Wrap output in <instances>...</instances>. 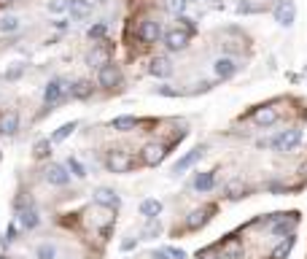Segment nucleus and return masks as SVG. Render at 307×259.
Masks as SVG:
<instances>
[{"mask_svg": "<svg viewBox=\"0 0 307 259\" xmlns=\"http://www.w3.org/2000/svg\"><path fill=\"white\" fill-rule=\"evenodd\" d=\"M19 30V19L17 17H3L0 19V33H17Z\"/></svg>", "mask_w": 307, "mask_h": 259, "instance_id": "obj_28", "label": "nucleus"}, {"mask_svg": "<svg viewBox=\"0 0 307 259\" xmlns=\"http://www.w3.org/2000/svg\"><path fill=\"white\" fill-rule=\"evenodd\" d=\"M164 11L172 14V17H180L186 11V0H164Z\"/></svg>", "mask_w": 307, "mask_h": 259, "instance_id": "obj_25", "label": "nucleus"}, {"mask_svg": "<svg viewBox=\"0 0 307 259\" xmlns=\"http://www.w3.org/2000/svg\"><path fill=\"white\" fill-rule=\"evenodd\" d=\"M221 251L226 254V259H237L240 256V243L237 240H229V243H224Z\"/></svg>", "mask_w": 307, "mask_h": 259, "instance_id": "obj_31", "label": "nucleus"}, {"mask_svg": "<svg viewBox=\"0 0 307 259\" xmlns=\"http://www.w3.org/2000/svg\"><path fill=\"white\" fill-rule=\"evenodd\" d=\"M299 222V214H278L275 216V224H272V232L275 235H294L291 230L296 227Z\"/></svg>", "mask_w": 307, "mask_h": 259, "instance_id": "obj_6", "label": "nucleus"}, {"mask_svg": "<svg viewBox=\"0 0 307 259\" xmlns=\"http://www.w3.org/2000/svg\"><path fill=\"white\" fill-rule=\"evenodd\" d=\"M70 17H76V19H81V17H86V14L92 11V3L89 0H70Z\"/></svg>", "mask_w": 307, "mask_h": 259, "instance_id": "obj_20", "label": "nucleus"}, {"mask_svg": "<svg viewBox=\"0 0 307 259\" xmlns=\"http://www.w3.org/2000/svg\"><path fill=\"white\" fill-rule=\"evenodd\" d=\"M97 81H100V86H105V89H113V86H119V84H121V73H119V68H116L113 62L102 65V68L97 70Z\"/></svg>", "mask_w": 307, "mask_h": 259, "instance_id": "obj_4", "label": "nucleus"}, {"mask_svg": "<svg viewBox=\"0 0 307 259\" xmlns=\"http://www.w3.org/2000/svg\"><path fill=\"white\" fill-rule=\"evenodd\" d=\"M14 238H17V222H11V224H9V232H6V238L0 240V243H3V246H11V240H14Z\"/></svg>", "mask_w": 307, "mask_h": 259, "instance_id": "obj_35", "label": "nucleus"}, {"mask_svg": "<svg viewBox=\"0 0 307 259\" xmlns=\"http://www.w3.org/2000/svg\"><path fill=\"white\" fill-rule=\"evenodd\" d=\"M0 259H3V256H0Z\"/></svg>", "mask_w": 307, "mask_h": 259, "instance_id": "obj_41", "label": "nucleus"}, {"mask_svg": "<svg viewBox=\"0 0 307 259\" xmlns=\"http://www.w3.org/2000/svg\"><path fill=\"white\" fill-rule=\"evenodd\" d=\"M94 202H100V205H105V208H116V205H119V194H116L113 189L100 186V189L94 192Z\"/></svg>", "mask_w": 307, "mask_h": 259, "instance_id": "obj_14", "label": "nucleus"}, {"mask_svg": "<svg viewBox=\"0 0 307 259\" xmlns=\"http://www.w3.org/2000/svg\"><path fill=\"white\" fill-rule=\"evenodd\" d=\"M213 184H216V170H208V173H200V176H197L194 189L197 192H208V189H213Z\"/></svg>", "mask_w": 307, "mask_h": 259, "instance_id": "obj_19", "label": "nucleus"}, {"mask_svg": "<svg viewBox=\"0 0 307 259\" xmlns=\"http://www.w3.org/2000/svg\"><path fill=\"white\" fill-rule=\"evenodd\" d=\"M35 254H38V259H54V254H57V251H54L51 243H41Z\"/></svg>", "mask_w": 307, "mask_h": 259, "instance_id": "obj_32", "label": "nucleus"}, {"mask_svg": "<svg viewBox=\"0 0 307 259\" xmlns=\"http://www.w3.org/2000/svg\"><path fill=\"white\" fill-rule=\"evenodd\" d=\"M68 170L73 173L76 178H84V176H86V168H84V165L76 160V157H68Z\"/></svg>", "mask_w": 307, "mask_h": 259, "instance_id": "obj_30", "label": "nucleus"}, {"mask_svg": "<svg viewBox=\"0 0 307 259\" xmlns=\"http://www.w3.org/2000/svg\"><path fill=\"white\" fill-rule=\"evenodd\" d=\"M164 254H170L172 259H186V254H183V251H180V248H167V251H164Z\"/></svg>", "mask_w": 307, "mask_h": 259, "instance_id": "obj_37", "label": "nucleus"}, {"mask_svg": "<svg viewBox=\"0 0 307 259\" xmlns=\"http://www.w3.org/2000/svg\"><path fill=\"white\" fill-rule=\"evenodd\" d=\"M132 248H135V240H124L121 243V251H132Z\"/></svg>", "mask_w": 307, "mask_h": 259, "instance_id": "obj_38", "label": "nucleus"}, {"mask_svg": "<svg viewBox=\"0 0 307 259\" xmlns=\"http://www.w3.org/2000/svg\"><path fill=\"white\" fill-rule=\"evenodd\" d=\"M105 165H108L111 173H130L132 165H135V157H132L130 151H124V148H113V151L108 154Z\"/></svg>", "mask_w": 307, "mask_h": 259, "instance_id": "obj_1", "label": "nucleus"}, {"mask_svg": "<svg viewBox=\"0 0 307 259\" xmlns=\"http://www.w3.org/2000/svg\"><path fill=\"white\" fill-rule=\"evenodd\" d=\"M70 95L78 97V100H86V97L92 95V84L89 81H76L73 86H70Z\"/></svg>", "mask_w": 307, "mask_h": 259, "instance_id": "obj_24", "label": "nucleus"}, {"mask_svg": "<svg viewBox=\"0 0 307 259\" xmlns=\"http://www.w3.org/2000/svg\"><path fill=\"white\" fill-rule=\"evenodd\" d=\"M105 25H94V27H89V38H102V35H105Z\"/></svg>", "mask_w": 307, "mask_h": 259, "instance_id": "obj_36", "label": "nucleus"}, {"mask_svg": "<svg viewBox=\"0 0 307 259\" xmlns=\"http://www.w3.org/2000/svg\"><path fill=\"white\" fill-rule=\"evenodd\" d=\"M294 19H296V6L291 3V0H280L278 9H275V22L283 25V27H291Z\"/></svg>", "mask_w": 307, "mask_h": 259, "instance_id": "obj_5", "label": "nucleus"}, {"mask_svg": "<svg viewBox=\"0 0 307 259\" xmlns=\"http://www.w3.org/2000/svg\"><path fill=\"white\" fill-rule=\"evenodd\" d=\"M202 157V148H192V151H189L186 157H180V160L175 162V168H172V173H183L186 168H192V165L197 162Z\"/></svg>", "mask_w": 307, "mask_h": 259, "instance_id": "obj_17", "label": "nucleus"}, {"mask_svg": "<svg viewBox=\"0 0 307 259\" xmlns=\"http://www.w3.org/2000/svg\"><path fill=\"white\" fill-rule=\"evenodd\" d=\"M14 0H0V9H6V6H11Z\"/></svg>", "mask_w": 307, "mask_h": 259, "instance_id": "obj_40", "label": "nucleus"}, {"mask_svg": "<svg viewBox=\"0 0 307 259\" xmlns=\"http://www.w3.org/2000/svg\"><path fill=\"white\" fill-rule=\"evenodd\" d=\"M172 73V65H170V60L167 57H156V60H151V76H156V78H167Z\"/></svg>", "mask_w": 307, "mask_h": 259, "instance_id": "obj_16", "label": "nucleus"}, {"mask_svg": "<svg viewBox=\"0 0 307 259\" xmlns=\"http://www.w3.org/2000/svg\"><path fill=\"white\" fill-rule=\"evenodd\" d=\"M210 211H213V208H205V211H194V214L192 216H189V230H200V227L205 224V222H208V214H210Z\"/></svg>", "mask_w": 307, "mask_h": 259, "instance_id": "obj_23", "label": "nucleus"}, {"mask_svg": "<svg viewBox=\"0 0 307 259\" xmlns=\"http://www.w3.org/2000/svg\"><path fill=\"white\" fill-rule=\"evenodd\" d=\"M38 222H41V219H38V211L35 208H27L25 214H22V227H25V230H33V227H38Z\"/></svg>", "mask_w": 307, "mask_h": 259, "instance_id": "obj_27", "label": "nucleus"}, {"mask_svg": "<svg viewBox=\"0 0 307 259\" xmlns=\"http://www.w3.org/2000/svg\"><path fill=\"white\" fill-rule=\"evenodd\" d=\"M33 154H35V160H46V157L51 154V143H49V140H38L35 148H33Z\"/></svg>", "mask_w": 307, "mask_h": 259, "instance_id": "obj_29", "label": "nucleus"}, {"mask_svg": "<svg viewBox=\"0 0 307 259\" xmlns=\"http://www.w3.org/2000/svg\"><path fill=\"white\" fill-rule=\"evenodd\" d=\"M70 9V0H51L49 3V11L51 14H62V11H68Z\"/></svg>", "mask_w": 307, "mask_h": 259, "instance_id": "obj_33", "label": "nucleus"}, {"mask_svg": "<svg viewBox=\"0 0 307 259\" xmlns=\"http://www.w3.org/2000/svg\"><path fill=\"white\" fill-rule=\"evenodd\" d=\"M138 35H140V41H143V43H156L162 38V25H159V22H154V19H146L143 25H140Z\"/></svg>", "mask_w": 307, "mask_h": 259, "instance_id": "obj_8", "label": "nucleus"}, {"mask_svg": "<svg viewBox=\"0 0 307 259\" xmlns=\"http://www.w3.org/2000/svg\"><path fill=\"white\" fill-rule=\"evenodd\" d=\"M213 70H216L218 78H232L234 73H237V62H234L232 57H218L216 65H213Z\"/></svg>", "mask_w": 307, "mask_h": 259, "instance_id": "obj_13", "label": "nucleus"}, {"mask_svg": "<svg viewBox=\"0 0 307 259\" xmlns=\"http://www.w3.org/2000/svg\"><path fill=\"white\" fill-rule=\"evenodd\" d=\"M17 130H19V114L17 111L0 114V132H3V135H14Z\"/></svg>", "mask_w": 307, "mask_h": 259, "instance_id": "obj_12", "label": "nucleus"}, {"mask_svg": "<svg viewBox=\"0 0 307 259\" xmlns=\"http://www.w3.org/2000/svg\"><path fill=\"white\" fill-rule=\"evenodd\" d=\"M294 243H296V238L294 235H286L278 246H275V251H272V259H286L288 254H291V248H294Z\"/></svg>", "mask_w": 307, "mask_h": 259, "instance_id": "obj_18", "label": "nucleus"}, {"mask_svg": "<svg viewBox=\"0 0 307 259\" xmlns=\"http://www.w3.org/2000/svg\"><path fill=\"white\" fill-rule=\"evenodd\" d=\"M254 122L259 124V127H272V124L278 122V108H272V106L256 108V111H254Z\"/></svg>", "mask_w": 307, "mask_h": 259, "instance_id": "obj_10", "label": "nucleus"}, {"mask_svg": "<svg viewBox=\"0 0 307 259\" xmlns=\"http://www.w3.org/2000/svg\"><path fill=\"white\" fill-rule=\"evenodd\" d=\"M140 214H143L146 219H156L162 214V202L159 200H143L140 202Z\"/></svg>", "mask_w": 307, "mask_h": 259, "instance_id": "obj_21", "label": "nucleus"}, {"mask_svg": "<svg viewBox=\"0 0 307 259\" xmlns=\"http://www.w3.org/2000/svg\"><path fill=\"white\" fill-rule=\"evenodd\" d=\"M70 95V86L62 81V78H51L49 84H46V89H43V100H46V106H54V103H62Z\"/></svg>", "mask_w": 307, "mask_h": 259, "instance_id": "obj_2", "label": "nucleus"}, {"mask_svg": "<svg viewBox=\"0 0 307 259\" xmlns=\"http://www.w3.org/2000/svg\"><path fill=\"white\" fill-rule=\"evenodd\" d=\"M111 127L119 130V132H130V130L138 127V119H135V116H119V119H113Z\"/></svg>", "mask_w": 307, "mask_h": 259, "instance_id": "obj_22", "label": "nucleus"}, {"mask_svg": "<svg viewBox=\"0 0 307 259\" xmlns=\"http://www.w3.org/2000/svg\"><path fill=\"white\" fill-rule=\"evenodd\" d=\"M46 181L54 184V186H65L70 181V173L62 168V165H49V168H46Z\"/></svg>", "mask_w": 307, "mask_h": 259, "instance_id": "obj_11", "label": "nucleus"}, {"mask_svg": "<svg viewBox=\"0 0 307 259\" xmlns=\"http://www.w3.org/2000/svg\"><path fill=\"white\" fill-rule=\"evenodd\" d=\"M189 41H192V35L183 33V30H178V27L164 35V43H167V49H172V51H183L189 46Z\"/></svg>", "mask_w": 307, "mask_h": 259, "instance_id": "obj_9", "label": "nucleus"}, {"mask_svg": "<svg viewBox=\"0 0 307 259\" xmlns=\"http://www.w3.org/2000/svg\"><path fill=\"white\" fill-rule=\"evenodd\" d=\"M164 256H167L164 251H154V254H151V259H164Z\"/></svg>", "mask_w": 307, "mask_h": 259, "instance_id": "obj_39", "label": "nucleus"}, {"mask_svg": "<svg viewBox=\"0 0 307 259\" xmlns=\"http://www.w3.org/2000/svg\"><path fill=\"white\" fill-rule=\"evenodd\" d=\"M164 154H167V148H164L162 143H146L143 151H140V160L154 168V165H159L164 160Z\"/></svg>", "mask_w": 307, "mask_h": 259, "instance_id": "obj_7", "label": "nucleus"}, {"mask_svg": "<svg viewBox=\"0 0 307 259\" xmlns=\"http://www.w3.org/2000/svg\"><path fill=\"white\" fill-rule=\"evenodd\" d=\"M159 230H162V224L156 222V219H151V222H148V227L143 230V238H156V235H159Z\"/></svg>", "mask_w": 307, "mask_h": 259, "instance_id": "obj_34", "label": "nucleus"}, {"mask_svg": "<svg viewBox=\"0 0 307 259\" xmlns=\"http://www.w3.org/2000/svg\"><path fill=\"white\" fill-rule=\"evenodd\" d=\"M76 127H78V122H68V124H62V127L51 135V140H54V143H62V140H65V138L70 135V132L76 130Z\"/></svg>", "mask_w": 307, "mask_h": 259, "instance_id": "obj_26", "label": "nucleus"}, {"mask_svg": "<svg viewBox=\"0 0 307 259\" xmlns=\"http://www.w3.org/2000/svg\"><path fill=\"white\" fill-rule=\"evenodd\" d=\"M108 62H111V49H108V46H94L89 51V65L102 68V65H108Z\"/></svg>", "mask_w": 307, "mask_h": 259, "instance_id": "obj_15", "label": "nucleus"}, {"mask_svg": "<svg viewBox=\"0 0 307 259\" xmlns=\"http://www.w3.org/2000/svg\"><path fill=\"white\" fill-rule=\"evenodd\" d=\"M299 143H302V130H286L272 140V148L275 151H294Z\"/></svg>", "mask_w": 307, "mask_h": 259, "instance_id": "obj_3", "label": "nucleus"}]
</instances>
